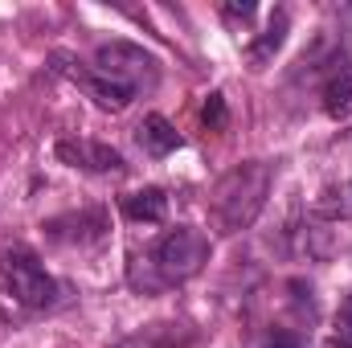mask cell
Segmentation results:
<instances>
[{
    "mask_svg": "<svg viewBox=\"0 0 352 348\" xmlns=\"http://www.w3.org/2000/svg\"><path fill=\"white\" fill-rule=\"evenodd\" d=\"M54 62V70L58 74H66L74 87H82L102 107V111H127L131 107V98H135V90L123 87V83H115V78H107V74H98L94 66H82V62H74L70 54H54L50 58Z\"/></svg>",
    "mask_w": 352,
    "mask_h": 348,
    "instance_id": "cell-5",
    "label": "cell"
},
{
    "mask_svg": "<svg viewBox=\"0 0 352 348\" xmlns=\"http://www.w3.org/2000/svg\"><path fill=\"white\" fill-rule=\"evenodd\" d=\"M0 270H4V283H8V291H12V299H16L21 307L45 312V307L58 303V283H54V274L45 270V262L37 259L29 246L4 250Z\"/></svg>",
    "mask_w": 352,
    "mask_h": 348,
    "instance_id": "cell-3",
    "label": "cell"
},
{
    "mask_svg": "<svg viewBox=\"0 0 352 348\" xmlns=\"http://www.w3.org/2000/svg\"><path fill=\"white\" fill-rule=\"evenodd\" d=\"M119 213L127 217V221H144V226H156V221H164V213H168V197H164V188H135V193H123L119 197Z\"/></svg>",
    "mask_w": 352,
    "mask_h": 348,
    "instance_id": "cell-8",
    "label": "cell"
},
{
    "mask_svg": "<svg viewBox=\"0 0 352 348\" xmlns=\"http://www.w3.org/2000/svg\"><path fill=\"white\" fill-rule=\"evenodd\" d=\"M205 262H209V238L197 226H176L144 250V259L131 262V287L144 295L168 291L201 274Z\"/></svg>",
    "mask_w": 352,
    "mask_h": 348,
    "instance_id": "cell-1",
    "label": "cell"
},
{
    "mask_svg": "<svg viewBox=\"0 0 352 348\" xmlns=\"http://www.w3.org/2000/svg\"><path fill=\"white\" fill-rule=\"evenodd\" d=\"M270 180H274V168H270L266 160H246V164L230 168V173L217 180L213 201H209L213 221H217L226 234L246 230V226L263 213L266 193H270Z\"/></svg>",
    "mask_w": 352,
    "mask_h": 348,
    "instance_id": "cell-2",
    "label": "cell"
},
{
    "mask_svg": "<svg viewBox=\"0 0 352 348\" xmlns=\"http://www.w3.org/2000/svg\"><path fill=\"white\" fill-rule=\"evenodd\" d=\"M221 12H226V17H242V21H246V17H254V4H221Z\"/></svg>",
    "mask_w": 352,
    "mask_h": 348,
    "instance_id": "cell-15",
    "label": "cell"
},
{
    "mask_svg": "<svg viewBox=\"0 0 352 348\" xmlns=\"http://www.w3.org/2000/svg\"><path fill=\"white\" fill-rule=\"evenodd\" d=\"M54 152L62 164L82 168V173H123L127 168V160L111 144H98V140H58Z\"/></svg>",
    "mask_w": 352,
    "mask_h": 348,
    "instance_id": "cell-7",
    "label": "cell"
},
{
    "mask_svg": "<svg viewBox=\"0 0 352 348\" xmlns=\"http://www.w3.org/2000/svg\"><path fill=\"white\" fill-rule=\"evenodd\" d=\"M324 348H352V345H349V340H340V336H332V340H328Z\"/></svg>",
    "mask_w": 352,
    "mask_h": 348,
    "instance_id": "cell-16",
    "label": "cell"
},
{
    "mask_svg": "<svg viewBox=\"0 0 352 348\" xmlns=\"http://www.w3.org/2000/svg\"><path fill=\"white\" fill-rule=\"evenodd\" d=\"M94 70L123 83V87H131L135 94L152 90L160 83V62L144 45H131V41H102L94 50Z\"/></svg>",
    "mask_w": 352,
    "mask_h": 348,
    "instance_id": "cell-4",
    "label": "cell"
},
{
    "mask_svg": "<svg viewBox=\"0 0 352 348\" xmlns=\"http://www.w3.org/2000/svg\"><path fill=\"white\" fill-rule=\"evenodd\" d=\"M135 140H140V148H144L152 160H164V156H173L176 148L184 144V140H180V131H176L164 115H148V119L135 127Z\"/></svg>",
    "mask_w": 352,
    "mask_h": 348,
    "instance_id": "cell-9",
    "label": "cell"
},
{
    "mask_svg": "<svg viewBox=\"0 0 352 348\" xmlns=\"http://www.w3.org/2000/svg\"><path fill=\"white\" fill-rule=\"evenodd\" d=\"M263 348H307V345H303V336L291 332V328H270L266 340H263Z\"/></svg>",
    "mask_w": 352,
    "mask_h": 348,
    "instance_id": "cell-12",
    "label": "cell"
},
{
    "mask_svg": "<svg viewBox=\"0 0 352 348\" xmlns=\"http://www.w3.org/2000/svg\"><path fill=\"white\" fill-rule=\"evenodd\" d=\"M324 87H320V98H324V115L344 123L352 115V45L344 41L328 62H324Z\"/></svg>",
    "mask_w": 352,
    "mask_h": 348,
    "instance_id": "cell-6",
    "label": "cell"
},
{
    "mask_svg": "<svg viewBox=\"0 0 352 348\" xmlns=\"http://www.w3.org/2000/svg\"><path fill=\"white\" fill-rule=\"evenodd\" d=\"M201 123H205V131H221V127L230 123V111H226V94H221V90H213V94L205 98V107H201Z\"/></svg>",
    "mask_w": 352,
    "mask_h": 348,
    "instance_id": "cell-11",
    "label": "cell"
},
{
    "mask_svg": "<svg viewBox=\"0 0 352 348\" xmlns=\"http://www.w3.org/2000/svg\"><path fill=\"white\" fill-rule=\"evenodd\" d=\"M287 29H291V17H287V8H278L274 17H270V25H266L263 33L246 45V58L254 62V66H266L278 50H283V41H287Z\"/></svg>",
    "mask_w": 352,
    "mask_h": 348,
    "instance_id": "cell-10",
    "label": "cell"
},
{
    "mask_svg": "<svg viewBox=\"0 0 352 348\" xmlns=\"http://www.w3.org/2000/svg\"><path fill=\"white\" fill-rule=\"evenodd\" d=\"M115 348H164V345H160V340H156L152 332H148V336L140 332V336H127V340H119Z\"/></svg>",
    "mask_w": 352,
    "mask_h": 348,
    "instance_id": "cell-14",
    "label": "cell"
},
{
    "mask_svg": "<svg viewBox=\"0 0 352 348\" xmlns=\"http://www.w3.org/2000/svg\"><path fill=\"white\" fill-rule=\"evenodd\" d=\"M336 336L352 345V295L340 303V312H336Z\"/></svg>",
    "mask_w": 352,
    "mask_h": 348,
    "instance_id": "cell-13",
    "label": "cell"
}]
</instances>
